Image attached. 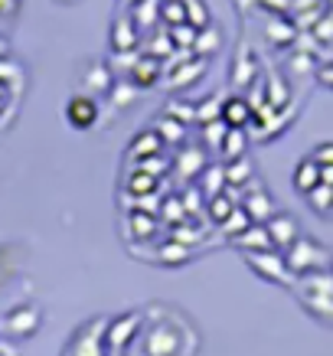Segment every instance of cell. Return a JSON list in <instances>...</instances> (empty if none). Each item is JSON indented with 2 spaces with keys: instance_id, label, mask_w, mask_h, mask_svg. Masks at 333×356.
I'll list each match as a JSON object with an SVG mask.
<instances>
[{
  "instance_id": "cell-1",
  "label": "cell",
  "mask_w": 333,
  "mask_h": 356,
  "mask_svg": "<svg viewBox=\"0 0 333 356\" xmlns=\"http://www.w3.org/2000/svg\"><path fill=\"white\" fill-rule=\"evenodd\" d=\"M327 248L317 245L314 238L307 236H298L294 238V245L288 248V255H284V261H288L291 271H298V275H311V271H320L323 265H327Z\"/></svg>"
},
{
  "instance_id": "cell-2",
  "label": "cell",
  "mask_w": 333,
  "mask_h": 356,
  "mask_svg": "<svg viewBox=\"0 0 333 356\" xmlns=\"http://www.w3.org/2000/svg\"><path fill=\"white\" fill-rule=\"evenodd\" d=\"M248 265L265 281H275V284L288 281V275H291L288 261L281 259V255H275V252H248Z\"/></svg>"
},
{
  "instance_id": "cell-3",
  "label": "cell",
  "mask_w": 333,
  "mask_h": 356,
  "mask_svg": "<svg viewBox=\"0 0 333 356\" xmlns=\"http://www.w3.org/2000/svg\"><path fill=\"white\" fill-rule=\"evenodd\" d=\"M65 121H69L72 128H79V131L92 128V124L98 121V105H95V98H88V95L69 98V105H65Z\"/></svg>"
},
{
  "instance_id": "cell-4",
  "label": "cell",
  "mask_w": 333,
  "mask_h": 356,
  "mask_svg": "<svg viewBox=\"0 0 333 356\" xmlns=\"http://www.w3.org/2000/svg\"><path fill=\"white\" fill-rule=\"evenodd\" d=\"M265 229H268V236H271V242H275V248H291V245H294V238L301 236L298 219L288 216V213H275V216L265 222Z\"/></svg>"
},
{
  "instance_id": "cell-5",
  "label": "cell",
  "mask_w": 333,
  "mask_h": 356,
  "mask_svg": "<svg viewBox=\"0 0 333 356\" xmlns=\"http://www.w3.org/2000/svg\"><path fill=\"white\" fill-rule=\"evenodd\" d=\"M317 184H320V167H317L314 157H304V161L294 167V190L301 196H307Z\"/></svg>"
},
{
  "instance_id": "cell-6",
  "label": "cell",
  "mask_w": 333,
  "mask_h": 356,
  "mask_svg": "<svg viewBox=\"0 0 333 356\" xmlns=\"http://www.w3.org/2000/svg\"><path fill=\"white\" fill-rule=\"evenodd\" d=\"M236 245L248 248V252H275V242H271V236H268V229L265 226H248L245 232H238Z\"/></svg>"
},
{
  "instance_id": "cell-7",
  "label": "cell",
  "mask_w": 333,
  "mask_h": 356,
  "mask_svg": "<svg viewBox=\"0 0 333 356\" xmlns=\"http://www.w3.org/2000/svg\"><path fill=\"white\" fill-rule=\"evenodd\" d=\"M242 209L248 213V219H252V222H268V219L275 216V206H271V196L265 193V190H252Z\"/></svg>"
},
{
  "instance_id": "cell-8",
  "label": "cell",
  "mask_w": 333,
  "mask_h": 356,
  "mask_svg": "<svg viewBox=\"0 0 333 356\" xmlns=\"http://www.w3.org/2000/svg\"><path fill=\"white\" fill-rule=\"evenodd\" d=\"M248 118H252V105H248L245 98H229L226 105H222V121H226V128H245Z\"/></svg>"
},
{
  "instance_id": "cell-9",
  "label": "cell",
  "mask_w": 333,
  "mask_h": 356,
  "mask_svg": "<svg viewBox=\"0 0 333 356\" xmlns=\"http://www.w3.org/2000/svg\"><path fill=\"white\" fill-rule=\"evenodd\" d=\"M111 46H115V53H128V49L138 46V33H134L131 20H124V17L115 20V26H111Z\"/></svg>"
},
{
  "instance_id": "cell-10",
  "label": "cell",
  "mask_w": 333,
  "mask_h": 356,
  "mask_svg": "<svg viewBox=\"0 0 333 356\" xmlns=\"http://www.w3.org/2000/svg\"><path fill=\"white\" fill-rule=\"evenodd\" d=\"M161 76V63L154 59V56H140L138 63H131V79L138 82V86H154Z\"/></svg>"
},
{
  "instance_id": "cell-11",
  "label": "cell",
  "mask_w": 333,
  "mask_h": 356,
  "mask_svg": "<svg viewBox=\"0 0 333 356\" xmlns=\"http://www.w3.org/2000/svg\"><path fill=\"white\" fill-rule=\"evenodd\" d=\"M304 200L311 203L314 213H320V216H333V186L317 184V186L311 190V193L304 196Z\"/></svg>"
},
{
  "instance_id": "cell-12",
  "label": "cell",
  "mask_w": 333,
  "mask_h": 356,
  "mask_svg": "<svg viewBox=\"0 0 333 356\" xmlns=\"http://www.w3.org/2000/svg\"><path fill=\"white\" fill-rule=\"evenodd\" d=\"M219 46H222V33H219V26H213V23H209V26H203V30H196L193 49H196L200 56H206V53L213 56Z\"/></svg>"
},
{
  "instance_id": "cell-13",
  "label": "cell",
  "mask_w": 333,
  "mask_h": 356,
  "mask_svg": "<svg viewBox=\"0 0 333 356\" xmlns=\"http://www.w3.org/2000/svg\"><path fill=\"white\" fill-rule=\"evenodd\" d=\"M131 17L140 20V26H151V23H157V17H161V3H157V0H138V3L131 7Z\"/></svg>"
},
{
  "instance_id": "cell-14",
  "label": "cell",
  "mask_w": 333,
  "mask_h": 356,
  "mask_svg": "<svg viewBox=\"0 0 333 356\" xmlns=\"http://www.w3.org/2000/svg\"><path fill=\"white\" fill-rule=\"evenodd\" d=\"M183 7H186V23L190 26H196V30H203V26H209V10H206L203 0H183Z\"/></svg>"
},
{
  "instance_id": "cell-15",
  "label": "cell",
  "mask_w": 333,
  "mask_h": 356,
  "mask_svg": "<svg viewBox=\"0 0 333 356\" xmlns=\"http://www.w3.org/2000/svg\"><path fill=\"white\" fill-rule=\"evenodd\" d=\"M86 86L95 92V95H101V92H108L111 88V72H108V65H92L88 69V76H86Z\"/></svg>"
},
{
  "instance_id": "cell-16",
  "label": "cell",
  "mask_w": 333,
  "mask_h": 356,
  "mask_svg": "<svg viewBox=\"0 0 333 356\" xmlns=\"http://www.w3.org/2000/svg\"><path fill=\"white\" fill-rule=\"evenodd\" d=\"M222 154H229V157H242V151H245V134H242V128H229L226 134H222Z\"/></svg>"
},
{
  "instance_id": "cell-17",
  "label": "cell",
  "mask_w": 333,
  "mask_h": 356,
  "mask_svg": "<svg viewBox=\"0 0 333 356\" xmlns=\"http://www.w3.org/2000/svg\"><path fill=\"white\" fill-rule=\"evenodd\" d=\"M161 20L177 26V23H186V7H183V0H163L161 3Z\"/></svg>"
},
{
  "instance_id": "cell-18",
  "label": "cell",
  "mask_w": 333,
  "mask_h": 356,
  "mask_svg": "<svg viewBox=\"0 0 333 356\" xmlns=\"http://www.w3.org/2000/svg\"><path fill=\"white\" fill-rule=\"evenodd\" d=\"M232 72H236L238 76V86H245V82H252V76H258L255 72V59H252V56H242V59H238V65H232ZM232 76V79H236Z\"/></svg>"
},
{
  "instance_id": "cell-19",
  "label": "cell",
  "mask_w": 333,
  "mask_h": 356,
  "mask_svg": "<svg viewBox=\"0 0 333 356\" xmlns=\"http://www.w3.org/2000/svg\"><path fill=\"white\" fill-rule=\"evenodd\" d=\"M170 36H173V43H177V46H180V43H190V46H193V40H196V26L177 23V26H170Z\"/></svg>"
},
{
  "instance_id": "cell-20",
  "label": "cell",
  "mask_w": 333,
  "mask_h": 356,
  "mask_svg": "<svg viewBox=\"0 0 333 356\" xmlns=\"http://www.w3.org/2000/svg\"><path fill=\"white\" fill-rule=\"evenodd\" d=\"M311 157L320 163V167H333V140H327V144H320V147H314Z\"/></svg>"
},
{
  "instance_id": "cell-21",
  "label": "cell",
  "mask_w": 333,
  "mask_h": 356,
  "mask_svg": "<svg viewBox=\"0 0 333 356\" xmlns=\"http://www.w3.org/2000/svg\"><path fill=\"white\" fill-rule=\"evenodd\" d=\"M317 82H320L323 88H330V92H333V63H327V65H320V69H317Z\"/></svg>"
},
{
  "instance_id": "cell-22",
  "label": "cell",
  "mask_w": 333,
  "mask_h": 356,
  "mask_svg": "<svg viewBox=\"0 0 333 356\" xmlns=\"http://www.w3.org/2000/svg\"><path fill=\"white\" fill-rule=\"evenodd\" d=\"M317 167H320V163H317ZM320 184L333 186V167H320Z\"/></svg>"
},
{
  "instance_id": "cell-23",
  "label": "cell",
  "mask_w": 333,
  "mask_h": 356,
  "mask_svg": "<svg viewBox=\"0 0 333 356\" xmlns=\"http://www.w3.org/2000/svg\"><path fill=\"white\" fill-rule=\"evenodd\" d=\"M17 10V0H0V13H10Z\"/></svg>"
},
{
  "instance_id": "cell-24",
  "label": "cell",
  "mask_w": 333,
  "mask_h": 356,
  "mask_svg": "<svg viewBox=\"0 0 333 356\" xmlns=\"http://www.w3.org/2000/svg\"><path fill=\"white\" fill-rule=\"evenodd\" d=\"M3 56H7V40L0 36V59H3Z\"/></svg>"
},
{
  "instance_id": "cell-25",
  "label": "cell",
  "mask_w": 333,
  "mask_h": 356,
  "mask_svg": "<svg viewBox=\"0 0 333 356\" xmlns=\"http://www.w3.org/2000/svg\"><path fill=\"white\" fill-rule=\"evenodd\" d=\"M124 3H131V7H134V3H138V0H124Z\"/></svg>"
}]
</instances>
